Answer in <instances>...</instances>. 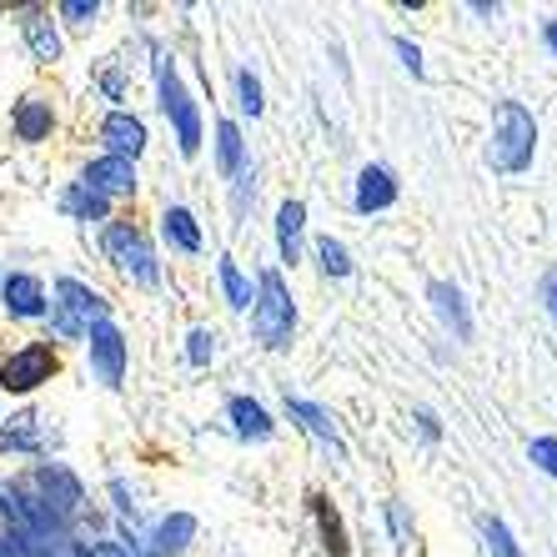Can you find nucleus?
Segmentation results:
<instances>
[{"mask_svg":"<svg viewBox=\"0 0 557 557\" xmlns=\"http://www.w3.org/2000/svg\"><path fill=\"white\" fill-rule=\"evenodd\" d=\"M537 156V121L522 101H503L493 121V141H487V166L503 176H522Z\"/></svg>","mask_w":557,"mask_h":557,"instance_id":"f257e3e1","label":"nucleus"},{"mask_svg":"<svg viewBox=\"0 0 557 557\" xmlns=\"http://www.w3.org/2000/svg\"><path fill=\"white\" fill-rule=\"evenodd\" d=\"M251 332L267 351H286L297 337V301L286 292L282 272H261L257 276V301H251Z\"/></svg>","mask_w":557,"mask_h":557,"instance_id":"f03ea898","label":"nucleus"},{"mask_svg":"<svg viewBox=\"0 0 557 557\" xmlns=\"http://www.w3.org/2000/svg\"><path fill=\"white\" fill-rule=\"evenodd\" d=\"M156 86H161V116H166L171 131H176V151L196 156L201 151V106H196L191 91L182 86V71H176L171 55L156 61Z\"/></svg>","mask_w":557,"mask_h":557,"instance_id":"7ed1b4c3","label":"nucleus"},{"mask_svg":"<svg viewBox=\"0 0 557 557\" xmlns=\"http://www.w3.org/2000/svg\"><path fill=\"white\" fill-rule=\"evenodd\" d=\"M51 326L61 332L65 342H86V332H91L96 322H111L106 317V297L96 292V286L86 282H71V276H61L55 282V301H51Z\"/></svg>","mask_w":557,"mask_h":557,"instance_id":"20e7f679","label":"nucleus"},{"mask_svg":"<svg viewBox=\"0 0 557 557\" xmlns=\"http://www.w3.org/2000/svg\"><path fill=\"white\" fill-rule=\"evenodd\" d=\"M101 247H106L111 267H116L126 282H136V286L161 282V267H156V251H151V242H146L141 226H131V221H111L106 236H101Z\"/></svg>","mask_w":557,"mask_h":557,"instance_id":"39448f33","label":"nucleus"},{"mask_svg":"<svg viewBox=\"0 0 557 557\" xmlns=\"http://www.w3.org/2000/svg\"><path fill=\"white\" fill-rule=\"evenodd\" d=\"M55 372H61V357H55L51 342H26V347H15L0 357V387L15 392V397L36 392L40 382H51Z\"/></svg>","mask_w":557,"mask_h":557,"instance_id":"423d86ee","label":"nucleus"},{"mask_svg":"<svg viewBox=\"0 0 557 557\" xmlns=\"http://www.w3.org/2000/svg\"><path fill=\"white\" fill-rule=\"evenodd\" d=\"M86 362H91L101 387H121V382H126V362H131L126 337H121L111 322H96L91 332H86Z\"/></svg>","mask_w":557,"mask_h":557,"instance_id":"0eeeda50","label":"nucleus"},{"mask_svg":"<svg viewBox=\"0 0 557 557\" xmlns=\"http://www.w3.org/2000/svg\"><path fill=\"white\" fill-rule=\"evenodd\" d=\"M397 196H403V186H397V171H392V166H376V161H367V166L357 171V191H351V207L362 211V216L392 211V207H397Z\"/></svg>","mask_w":557,"mask_h":557,"instance_id":"6e6552de","label":"nucleus"},{"mask_svg":"<svg viewBox=\"0 0 557 557\" xmlns=\"http://www.w3.org/2000/svg\"><path fill=\"white\" fill-rule=\"evenodd\" d=\"M0 301L11 311L15 322H40L46 311H51V297H46V282L30 272H11L0 282Z\"/></svg>","mask_w":557,"mask_h":557,"instance_id":"1a4fd4ad","label":"nucleus"},{"mask_svg":"<svg viewBox=\"0 0 557 557\" xmlns=\"http://www.w3.org/2000/svg\"><path fill=\"white\" fill-rule=\"evenodd\" d=\"M101 141H106V156H121V161H136V156L146 151V121L136 116V111H111V116L101 121Z\"/></svg>","mask_w":557,"mask_h":557,"instance_id":"9d476101","label":"nucleus"},{"mask_svg":"<svg viewBox=\"0 0 557 557\" xmlns=\"http://www.w3.org/2000/svg\"><path fill=\"white\" fill-rule=\"evenodd\" d=\"M81 186H91L96 196H136V161H121V156H96L91 166H86V176H81Z\"/></svg>","mask_w":557,"mask_h":557,"instance_id":"9b49d317","label":"nucleus"},{"mask_svg":"<svg viewBox=\"0 0 557 557\" xmlns=\"http://www.w3.org/2000/svg\"><path fill=\"white\" fill-rule=\"evenodd\" d=\"M286 412L297 417L301 428L311 432V437L322 442L326 453L337 457V462H347V442H342V428H337V417L326 412V407H317V403H307V397H286Z\"/></svg>","mask_w":557,"mask_h":557,"instance_id":"f8f14e48","label":"nucleus"},{"mask_svg":"<svg viewBox=\"0 0 557 557\" xmlns=\"http://www.w3.org/2000/svg\"><path fill=\"white\" fill-rule=\"evenodd\" d=\"M301 247H307V201L286 196L276 207V251H282V267H297Z\"/></svg>","mask_w":557,"mask_h":557,"instance_id":"ddd939ff","label":"nucleus"},{"mask_svg":"<svg viewBox=\"0 0 557 557\" xmlns=\"http://www.w3.org/2000/svg\"><path fill=\"white\" fill-rule=\"evenodd\" d=\"M11 126H15V136H21L26 146H40L55 131V106L46 101V96H21L15 111H11Z\"/></svg>","mask_w":557,"mask_h":557,"instance_id":"4468645a","label":"nucleus"},{"mask_svg":"<svg viewBox=\"0 0 557 557\" xmlns=\"http://www.w3.org/2000/svg\"><path fill=\"white\" fill-rule=\"evenodd\" d=\"M21 36H26V46H30V55H36L40 65H55L61 61V30H55V21H51V11H26L21 15Z\"/></svg>","mask_w":557,"mask_h":557,"instance_id":"2eb2a0df","label":"nucleus"},{"mask_svg":"<svg viewBox=\"0 0 557 557\" xmlns=\"http://www.w3.org/2000/svg\"><path fill=\"white\" fill-rule=\"evenodd\" d=\"M226 422H232L236 437H247V442H272L276 437L272 412H267L261 403H251V397H232V403H226Z\"/></svg>","mask_w":557,"mask_h":557,"instance_id":"dca6fc26","label":"nucleus"},{"mask_svg":"<svg viewBox=\"0 0 557 557\" xmlns=\"http://www.w3.org/2000/svg\"><path fill=\"white\" fill-rule=\"evenodd\" d=\"M161 242H166L171 251H182V257H196V251H201V226H196L191 211L186 207L161 211Z\"/></svg>","mask_w":557,"mask_h":557,"instance_id":"f3484780","label":"nucleus"},{"mask_svg":"<svg viewBox=\"0 0 557 557\" xmlns=\"http://www.w3.org/2000/svg\"><path fill=\"white\" fill-rule=\"evenodd\" d=\"M247 171V146H242V126L236 121H216V176L236 182Z\"/></svg>","mask_w":557,"mask_h":557,"instance_id":"a211bd4d","label":"nucleus"},{"mask_svg":"<svg viewBox=\"0 0 557 557\" xmlns=\"http://www.w3.org/2000/svg\"><path fill=\"white\" fill-rule=\"evenodd\" d=\"M428 297H432V307H437L442 322L457 332V342H472V317H467V307H462V292H457L453 282H432Z\"/></svg>","mask_w":557,"mask_h":557,"instance_id":"6ab92c4d","label":"nucleus"},{"mask_svg":"<svg viewBox=\"0 0 557 557\" xmlns=\"http://www.w3.org/2000/svg\"><path fill=\"white\" fill-rule=\"evenodd\" d=\"M311 512H317V528H322V547L326 557H351V537H347V522L322 493H311Z\"/></svg>","mask_w":557,"mask_h":557,"instance_id":"aec40b11","label":"nucleus"},{"mask_svg":"<svg viewBox=\"0 0 557 557\" xmlns=\"http://www.w3.org/2000/svg\"><path fill=\"white\" fill-rule=\"evenodd\" d=\"M216 276H221V292H226V307H232V311H251L257 286H251V276L236 267V257H221L216 261Z\"/></svg>","mask_w":557,"mask_h":557,"instance_id":"412c9836","label":"nucleus"},{"mask_svg":"<svg viewBox=\"0 0 557 557\" xmlns=\"http://www.w3.org/2000/svg\"><path fill=\"white\" fill-rule=\"evenodd\" d=\"M61 211H71V216H81V221H106V211H111V201L106 196H96L91 186H65L61 191Z\"/></svg>","mask_w":557,"mask_h":557,"instance_id":"4be33fe9","label":"nucleus"},{"mask_svg":"<svg viewBox=\"0 0 557 557\" xmlns=\"http://www.w3.org/2000/svg\"><path fill=\"white\" fill-rule=\"evenodd\" d=\"M311 257H317V267H322V276H351V251L342 247L337 236H317L311 242Z\"/></svg>","mask_w":557,"mask_h":557,"instance_id":"5701e85b","label":"nucleus"},{"mask_svg":"<svg viewBox=\"0 0 557 557\" xmlns=\"http://www.w3.org/2000/svg\"><path fill=\"white\" fill-rule=\"evenodd\" d=\"M191 537H196V518L176 512V518L161 522V532H156V547H161L166 557H176V553H186V547H191Z\"/></svg>","mask_w":557,"mask_h":557,"instance_id":"b1692460","label":"nucleus"},{"mask_svg":"<svg viewBox=\"0 0 557 557\" xmlns=\"http://www.w3.org/2000/svg\"><path fill=\"white\" fill-rule=\"evenodd\" d=\"M36 422L40 417H15L11 428H0V453H36Z\"/></svg>","mask_w":557,"mask_h":557,"instance_id":"393cba45","label":"nucleus"},{"mask_svg":"<svg viewBox=\"0 0 557 557\" xmlns=\"http://www.w3.org/2000/svg\"><path fill=\"white\" fill-rule=\"evenodd\" d=\"M216 326H191V337H186V362H191V367H211V362H216Z\"/></svg>","mask_w":557,"mask_h":557,"instance_id":"a878e982","label":"nucleus"},{"mask_svg":"<svg viewBox=\"0 0 557 557\" xmlns=\"http://www.w3.org/2000/svg\"><path fill=\"white\" fill-rule=\"evenodd\" d=\"M236 106H242V116H261V111H267L257 71H236Z\"/></svg>","mask_w":557,"mask_h":557,"instance_id":"bb28decb","label":"nucleus"},{"mask_svg":"<svg viewBox=\"0 0 557 557\" xmlns=\"http://www.w3.org/2000/svg\"><path fill=\"white\" fill-rule=\"evenodd\" d=\"M482 537H487V553H493V557H522L518 537L507 532L503 518H487V522H482Z\"/></svg>","mask_w":557,"mask_h":557,"instance_id":"cd10ccee","label":"nucleus"},{"mask_svg":"<svg viewBox=\"0 0 557 557\" xmlns=\"http://www.w3.org/2000/svg\"><path fill=\"white\" fill-rule=\"evenodd\" d=\"M528 462L557 482V437H532L528 442Z\"/></svg>","mask_w":557,"mask_h":557,"instance_id":"c85d7f7f","label":"nucleus"},{"mask_svg":"<svg viewBox=\"0 0 557 557\" xmlns=\"http://www.w3.org/2000/svg\"><path fill=\"white\" fill-rule=\"evenodd\" d=\"M55 15H65L71 26H96L101 5H96V0H61V5H55Z\"/></svg>","mask_w":557,"mask_h":557,"instance_id":"c756f323","label":"nucleus"},{"mask_svg":"<svg viewBox=\"0 0 557 557\" xmlns=\"http://www.w3.org/2000/svg\"><path fill=\"white\" fill-rule=\"evenodd\" d=\"M392 51H397V61H403L417 81L428 76V65H422V51H417V46H412V40H407V36H392Z\"/></svg>","mask_w":557,"mask_h":557,"instance_id":"7c9ffc66","label":"nucleus"},{"mask_svg":"<svg viewBox=\"0 0 557 557\" xmlns=\"http://www.w3.org/2000/svg\"><path fill=\"white\" fill-rule=\"evenodd\" d=\"M537 297H543L547 317H553V322H557V267H553V272L543 276V282H537Z\"/></svg>","mask_w":557,"mask_h":557,"instance_id":"2f4dec72","label":"nucleus"},{"mask_svg":"<svg viewBox=\"0 0 557 557\" xmlns=\"http://www.w3.org/2000/svg\"><path fill=\"white\" fill-rule=\"evenodd\" d=\"M412 417H417V428H422V437H428V442H437V437H442V428H437V417H432V412H428V407H417V412H412Z\"/></svg>","mask_w":557,"mask_h":557,"instance_id":"473e14b6","label":"nucleus"},{"mask_svg":"<svg viewBox=\"0 0 557 557\" xmlns=\"http://www.w3.org/2000/svg\"><path fill=\"white\" fill-rule=\"evenodd\" d=\"M543 46L557 55V21H543Z\"/></svg>","mask_w":557,"mask_h":557,"instance_id":"72a5a7b5","label":"nucleus"}]
</instances>
